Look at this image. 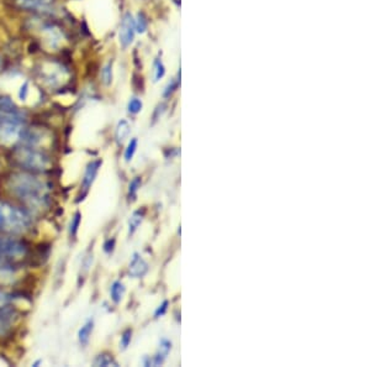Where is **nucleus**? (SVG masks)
Returning <instances> with one entry per match:
<instances>
[{
  "label": "nucleus",
  "instance_id": "1",
  "mask_svg": "<svg viewBox=\"0 0 370 367\" xmlns=\"http://www.w3.org/2000/svg\"><path fill=\"white\" fill-rule=\"evenodd\" d=\"M8 188L25 205L42 209L48 203V186L32 172H17L8 179Z\"/></svg>",
  "mask_w": 370,
  "mask_h": 367
},
{
  "label": "nucleus",
  "instance_id": "2",
  "mask_svg": "<svg viewBox=\"0 0 370 367\" xmlns=\"http://www.w3.org/2000/svg\"><path fill=\"white\" fill-rule=\"evenodd\" d=\"M31 215L27 210L0 200V231L13 235H21L30 230Z\"/></svg>",
  "mask_w": 370,
  "mask_h": 367
},
{
  "label": "nucleus",
  "instance_id": "3",
  "mask_svg": "<svg viewBox=\"0 0 370 367\" xmlns=\"http://www.w3.org/2000/svg\"><path fill=\"white\" fill-rule=\"evenodd\" d=\"M14 161L32 174L45 172L51 167V160L48 155L38 151L35 147H17L14 151Z\"/></svg>",
  "mask_w": 370,
  "mask_h": 367
},
{
  "label": "nucleus",
  "instance_id": "4",
  "mask_svg": "<svg viewBox=\"0 0 370 367\" xmlns=\"http://www.w3.org/2000/svg\"><path fill=\"white\" fill-rule=\"evenodd\" d=\"M22 121L17 113L0 111V144L11 145L20 140Z\"/></svg>",
  "mask_w": 370,
  "mask_h": 367
},
{
  "label": "nucleus",
  "instance_id": "5",
  "mask_svg": "<svg viewBox=\"0 0 370 367\" xmlns=\"http://www.w3.org/2000/svg\"><path fill=\"white\" fill-rule=\"evenodd\" d=\"M27 249L24 242L10 237L0 236V257L6 260H16L27 255Z\"/></svg>",
  "mask_w": 370,
  "mask_h": 367
},
{
  "label": "nucleus",
  "instance_id": "6",
  "mask_svg": "<svg viewBox=\"0 0 370 367\" xmlns=\"http://www.w3.org/2000/svg\"><path fill=\"white\" fill-rule=\"evenodd\" d=\"M42 74H45V81L48 82L51 87H57L64 83L67 81L68 72L63 69L61 64L52 63L45 66L42 69Z\"/></svg>",
  "mask_w": 370,
  "mask_h": 367
},
{
  "label": "nucleus",
  "instance_id": "7",
  "mask_svg": "<svg viewBox=\"0 0 370 367\" xmlns=\"http://www.w3.org/2000/svg\"><path fill=\"white\" fill-rule=\"evenodd\" d=\"M135 32V20H134V18L131 16V14H126L122 21H121L120 34H119L122 48H127L129 45H131V42L134 41Z\"/></svg>",
  "mask_w": 370,
  "mask_h": 367
},
{
  "label": "nucleus",
  "instance_id": "8",
  "mask_svg": "<svg viewBox=\"0 0 370 367\" xmlns=\"http://www.w3.org/2000/svg\"><path fill=\"white\" fill-rule=\"evenodd\" d=\"M148 271V263L145 261V258L135 252L131 258L130 266H129V273L132 277L141 278L146 275Z\"/></svg>",
  "mask_w": 370,
  "mask_h": 367
},
{
  "label": "nucleus",
  "instance_id": "9",
  "mask_svg": "<svg viewBox=\"0 0 370 367\" xmlns=\"http://www.w3.org/2000/svg\"><path fill=\"white\" fill-rule=\"evenodd\" d=\"M100 166H101V161L97 160V161H92L85 168L83 181H82V186L85 191H88L89 187L94 182L97 176H98V172H99Z\"/></svg>",
  "mask_w": 370,
  "mask_h": 367
},
{
  "label": "nucleus",
  "instance_id": "10",
  "mask_svg": "<svg viewBox=\"0 0 370 367\" xmlns=\"http://www.w3.org/2000/svg\"><path fill=\"white\" fill-rule=\"evenodd\" d=\"M16 271L9 260L0 257V284H11L15 279Z\"/></svg>",
  "mask_w": 370,
  "mask_h": 367
},
{
  "label": "nucleus",
  "instance_id": "11",
  "mask_svg": "<svg viewBox=\"0 0 370 367\" xmlns=\"http://www.w3.org/2000/svg\"><path fill=\"white\" fill-rule=\"evenodd\" d=\"M171 350H172V342L167 339H162L159 342V350L155 356L152 357V366H161Z\"/></svg>",
  "mask_w": 370,
  "mask_h": 367
},
{
  "label": "nucleus",
  "instance_id": "12",
  "mask_svg": "<svg viewBox=\"0 0 370 367\" xmlns=\"http://www.w3.org/2000/svg\"><path fill=\"white\" fill-rule=\"evenodd\" d=\"M94 331V320L89 319L85 324H84L78 331V340L82 345H88L89 340H90V336L93 334Z\"/></svg>",
  "mask_w": 370,
  "mask_h": 367
},
{
  "label": "nucleus",
  "instance_id": "13",
  "mask_svg": "<svg viewBox=\"0 0 370 367\" xmlns=\"http://www.w3.org/2000/svg\"><path fill=\"white\" fill-rule=\"evenodd\" d=\"M45 32H46V41L50 43L51 48H57L58 45L62 42V32H59L57 27H46Z\"/></svg>",
  "mask_w": 370,
  "mask_h": 367
},
{
  "label": "nucleus",
  "instance_id": "14",
  "mask_svg": "<svg viewBox=\"0 0 370 367\" xmlns=\"http://www.w3.org/2000/svg\"><path fill=\"white\" fill-rule=\"evenodd\" d=\"M126 289L125 286L120 281H116L114 284H111V289H110V296L114 303H120L124 296H125Z\"/></svg>",
  "mask_w": 370,
  "mask_h": 367
},
{
  "label": "nucleus",
  "instance_id": "15",
  "mask_svg": "<svg viewBox=\"0 0 370 367\" xmlns=\"http://www.w3.org/2000/svg\"><path fill=\"white\" fill-rule=\"evenodd\" d=\"M129 134H130L129 123L126 120H121L116 126V132H115V139H116L118 144H120V145L124 144L127 137H129Z\"/></svg>",
  "mask_w": 370,
  "mask_h": 367
},
{
  "label": "nucleus",
  "instance_id": "16",
  "mask_svg": "<svg viewBox=\"0 0 370 367\" xmlns=\"http://www.w3.org/2000/svg\"><path fill=\"white\" fill-rule=\"evenodd\" d=\"M143 215L145 213L141 210H136L134 212V214L131 215L130 221H129V234L130 235H132L138 229V226H141Z\"/></svg>",
  "mask_w": 370,
  "mask_h": 367
},
{
  "label": "nucleus",
  "instance_id": "17",
  "mask_svg": "<svg viewBox=\"0 0 370 367\" xmlns=\"http://www.w3.org/2000/svg\"><path fill=\"white\" fill-rule=\"evenodd\" d=\"M94 366H119L118 361L115 360L113 355L109 354H100L99 356H97L94 360Z\"/></svg>",
  "mask_w": 370,
  "mask_h": 367
},
{
  "label": "nucleus",
  "instance_id": "18",
  "mask_svg": "<svg viewBox=\"0 0 370 367\" xmlns=\"http://www.w3.org/2000/svg\"><path fill=\"white\" fill-rule=\"evenodd\" d=\"M80 221H82V214H80V212H76V214L73 215V218L71 221V224H69V234L71 235H77L79 226H80Z\"/></svg>",
  "mask_w": 370,
  "mask_h": 367
},
{
  "label": "nucleus",
  "instance_id": "19",
  "mask_svg": "<svg viewBox=\"0 0 370 367\" xmlns=\"http://www.w3.org/2000/svg\"><path fill=\"white\" fill-rule=\"evenodd\" d=\"M142 184L141 177H135V179L131 181L130 184H129V197L135 200L136 194H137V191L140 189Z\"/></svg>",
  "mask_w": 370,
  "mask_h": 367
},
{
  "label": "nucleus",
  "instance_id": "20",
  "mask_svg": "<svg viewBox=\"0 0 370 367\" xmlns=\"http://www.w3.org/2000/svg\"><path fill=\"white\" fill-rule=\"evenodd\" d=\"M142 106H143V104H142L141 100L138 99V98H132L129 102L127 109H129V113H131V114H138L142 111Z\"/></svg>",
  "mask_w": 370,
  "mask_h": 367
},
{
  "label": "nucleus",
  "instance_id": "21",
  "mask_svg": "<svg viewBox=\"0 0 370 367\" xmlns=\"http://www.w3.org/2000/svg\"><path fill=\"white\" fill-rule=\"evenodd\" d=\"M137 144H138V141H137V139H132L130 142H129V145H127V147H126L125 150V160L129 162V161H131L132 160V158H134V155H135L136 150H137Z\"/></svg>",
  "mask_w": 370,
  "mask_h": 367
},
{
  "label": "nucleus",
  "instance_id": "22",
  "mask_svg": "<svg viewBox=\"0 0 370 367\" xmlns=\"http://www.w3.org/2000/svg\"><path fill=\"white\" fill-rule=\"evenodd\" d=\"M51 0H22L21 6H27V8H41L45 6Z\"/></svg>",
  "mask_w": 370,
  "mask_h": 367
},
{
  "label": "nucleus",
  "instance_id": "23",
  "mask_svg": "<svg viewBox=\"0 0 370 367\" xmlns=\"http://www.w3.org/2000/svg\"><path fill=\"white\" fill-rule=\"evenodd\" d=\"M131 339H132V331H131V329H127V331L122 333L120 341L121 350H125V349H127V347L130 345Z\"/></svg>",
  "mask_w": 370,
  "mask_h": 367
},
{
  "label": "nucleus",
  "instance_id": "24",
  "mask_svg": "<svg viewBox=\"0 0 370 367\" xmlns=\"http://www.w3.org/2000/svg\"><path fill=\"white\" fill-rule=\"evenodd\" d=\"M136 32H145L147 29V20L146 18L143 16V14H138L137 15V20H135Z\"/></svg>",
  "mask_w": 370,
  "mask_h": 367
},
{
  "label": "nucleus",
  "instance_id": "25",
  "mask_svg": "<svg viewBox=\"0 0 370 367\" xmlns=\"http://www.w3.org/2000/svg\"><path fill=\"white\" fill-rule=\"evenodd\" d=\"M164 74H166V69H164L163 63L159 60H157L156 62H155V81L156 82L159 81L164 76Z\"/></svg>",
  "mask_w": 370,
  "mask_h": 367
},
{
  "label": "nucleus",
  "instance_id": "26",
  "mask_svg": "<svg viewBox=\"0 0 370 367\" xmlns=\"http://www.w3.org/2000/svg\"><path fill=\"white\" fill-rule=\"evenodd\" d=\"M101 78H103V82H104L105 84L111 83V81H113L111 63H109V64H106V66H105L104 69H103V72H101Z\"/></svg>",
  "mask_w": 370,
  "mask_h": 367
},
{
  "label": "nucleus",
  "instance_id": "27",
  "mask_svg": "<svg viewBox=\"0 0 370 367\" xmlns=\"http://www.w3.org/2000/svg\"><path fill=\"white\" fill-rule=\"evenodd\" d=\"M4 315H0V335H6L10 329V324L8 323L6 318H3Z\"/></svg>",
  "mask_w": 370,
  "mask_h": 367
},
{
  "label": "nucleus",
  "instance_id": "28",
  "mask_svg": "<svg viewBox=\"0 0 370 367\" xmlns=\"http://www.w3.org/2000/svg\"><path fill=\"white\" fill-rule=\"evenodd\" d=\"M168 305H169V302H168V300H164V302L157 308L156 313H155L156 318H159L162 315L166 314V312L168 310Z\"/></svg>",
  "mask_w": 370,
  "mask_h": 367
},
{
  "label": "nucleus",
  "instance_id": "29",
  "mask_svg": "<svg viewBox=\"0 0 370 367\" xmlns=\"http://www.w3.org/2000/svg\"><path fill=\"white\" fill-rule=\"evenodd\" d=\"M10 296L0 289V308H4L10 302Z\"/></svg>",
  "mask_w": 370,
  "mask_h": 367
},
{
  "label": "nucleus",
  "instance_id": "30",
  "mask_svg": "<svg viewBox=\"0 0 370 367\" xmlns=\"http://www.w3.org/2000/svg\"><path fill=\"white\" fill-rule=\"evenodd\" d=\"M114 247H115V239H109V240H106L104 244V251L108 252V254H110V252L114 251Z\"/></svg>",
  "mask_w": 370,
  "mask_h": 367
},
{
  "label": "nucleus",
  "instance_id": "31",
  "mask_svg": "<svg viewBox=\"0 0 370 367\" xmlns=\"http://www.w3.org/2000/svg\"><path fill=\"white\" fill-rule=\"evenodd\" d=\"M27 93H29V84L24 83L21 85L20 93H19V97H20L21 100H25L27 98Z\"/></svg>",
  "mask_w": 370,
  "mask_h": 367
},
{
  "label": "nucleus",
  "instance_id": "32",
  "mask_svg": "<svg viewBox=\"0 0 370 367\" xmlns=\"http://www.w3.org/2000/svg\"><path fill=\"white\" fill-rule=\"evenodd\" d=\"M0 67H1V58H0Z\"/></svg>",
  "mask_w": 370,
  "mask_h": 367
},
{
  "label": "nucleus",
  "instance_id": "33",
  "mask_svg": "<svg viewBox=\"0 0 370 367\" xmlns=\"http://www.w3.org/2000/svg\"><path fill=\"white\" fill-rule=\"evenodd\" d=\"M174 1H176V3H179V0H174Z\"/></svg>",
  "mask_w": 370,
  "mask_h": 367
}]
</instances>
